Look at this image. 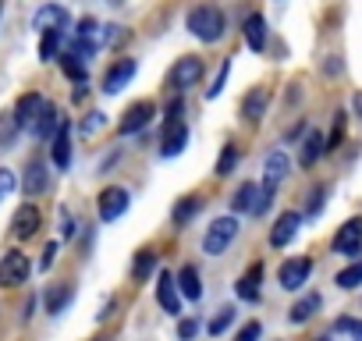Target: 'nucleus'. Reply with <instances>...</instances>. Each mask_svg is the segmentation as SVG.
Listing matches in <instances>:
<instances>
[{
  "label": "nucleus",
  "instance_id": "nucleus-41",
  "mask_svg": "<svg viewBox=\"0 0 362 341\" xmlns=\"http://www.w3.org/2000/svg\"><path fill=\"white\" fill-rule=\"evenodd\" d=\"M181 110H185V103H181V100H170V107H167V125H174V121H181Z\"/></svg>",
  "mask_w": 362,
  "mask_h": 341
},
{
  "label": "nucleus",
  "instance_id": "nucleus-16",
  "mask_svg": "<svg viewBox=\"0 0 362 341\" xmlns=\"http://www.w3.org/2000/svg\"><path fill=\"white\" fill-rule=\"evenodd\" d=\"M174 284H177V295H185V299H192V302L203 299V277H199V270H196L192 263H185V267L177 270Z\"/></svg>",
  "mask_w": 362,
  "mask_h": 341
},
{
  "label": "nucleus",
  "instance_id": "nucleus-39",
  "mask_svg": "<svg viewBox=\"0 0 362 341\" xmlns=\"http://www.w3.org/2000/svg\"><path fill=\"white\" fill-rule=\"evenodd\" d=\"M334 327H337V330H344V334H351L355 341H362V320H348V316H341Z\"/></svg>",
  "mask_w": 362,
  "mask_h": 341
},
{
  "label": "nucleus",
  "instance_id": "nucleus-38",
  "mask_svg": "<svg viewBox=\"0 0 362 341\" xmlns=\"http://www.w3.org/2000/svg\"><path fill=\"white\" fill-rule=\"evenodd\" d=\"M259 334H263V323H259V320H249V323L235 334V341H259Z\"/></svg>",
  "mask_w": 362,
  "mask_h": 341
},
{
  "label": "nucleus",
  "instance_id": "nucleus-28",
  "mask_svg": "<svg viewBox=\"0 0 362 341\" xmlns=\"http://www.w3.org/2000/svg\"><path fill=\"white\" fill-rule=\"evenodd\" d=\"M199 207H203V203H199L196 196H185V200L174 207V224H189V221L199 214Z\"/></svg>",
  "mask_w": 362,
  "mask_h": 341
},
{
  "label": "nucleus",
  "instance_id": "nucleus-49",
  "mask_svg": "<svg viewBox=\"0 0 362 341\" xmlns=\"http://www.w3.org/2000/svg\"><path fill=\"white\" fill-rule=\"evenodd\" d=\"M320 341H330V337H320Z\"/></svg>",
  "mask_w": 362,
  "mask_h": 341
},
{
  "label": "nucleus",
  "instance_id": "nucleus-6",
  "mask_svg": "<svg viewBox=\"0 0 362 341\" xmlns=\"http://www.w3.org/2000/svg\"><path fill=\"white\" fill-rule=\"evenodd\" d=\"M309 274H313V260H309V256H295V260H284V263H281L277 281H281L284 291H298V288L309 281Z\"/></svg>",
  "mask_w": 362,
  "mask_h": 341
},
{
  "label": "nucleus",
  "instance_id": "nucleus-31",
  "mask_svg": "<svg viewBox=\"0 0 362 341\" xmlns=\"http://www.w3.org/2000/svg\"><path fill=\"white\" fill-rule=\"evenodd\" d=\"M235 163H238V146H224L221 149V156H217V175L224 178V175H231V170H235Z\"/></svg>",
  "mask_w": 362,
  "mask_h": 341
},
{
  "label": "nucleus",
  "instance_id": "nucleus-13",
  "mask_svg": "<svg viewBox=\"0 0 362 341\" xmlns=\"http://www.w3.org/2000/svg\"><path fill=\"white\" fill-rule=\"evenodd\" d=\"M298 228H302V214H295V210L281 214L277 224H274V231H270V245H274V249H284V245L298 235Z\"/></svg>",
  "mask_w": 362,
  "mask_h": 341
},
{
  "label": "nucleus",
  "instance_id": "nucleus-33",
  "mask_svg": "<svg viewBox=\"0 0 362 341\" xmlns=\"http://www.w3.org/2000/svg\"><path fill=\"white\" fill-rule=\"evenodd\" d=\"M231 323H235V309H231V306H224V309L214 316V323H210V334H214V337H221V334H224Z\"/></svg>",
  "mask_w": 362,
  "mask_h": 341
},
{
  "label": "nucleus",
  "instance_id": "nucleus-14",
  "mask_svg": "<svg viewBox=\"0 0 362 341\" xmlns=\"http://www.w3.org/2000/svg\"><path fill=\"white\" fill-rule=\"evenodd\" d=\"M43 107H47V100H43L40 93H25V96L18 100V107H15V121H18L22 128H29V132H33V125L40 121Z\"/></svg>",
  "mask_w": 362,
  "mask_h": 341
},
{
  "label": "nucleus",
  "instance_id": "nucleus-12",
  "mask_svg": "<svg viewBox=\"0 0 362 341\" xmlns=\"http://www.w3.org/2000/svg\"><path fill=\"white\" fill-rule=\"evenodd\" d=\"M40 224H43V217H40V210H36L33 203H22V207L15 210V221H11V231H15V238H33V235L40 231Z\"/></svg>",
  "mask_w": 362,
  "mask_h": 341
},
{
  "label": "nucleus",
  "instance_id": "nucleus-34",
  "mask_svg": "<svg viewBox=\"0 0 362 341\" xmlns=\"http://www.w3.org/2000/svg\"><path fill=\"white\" fill-rule=\"evenodd\" d=\"M199 327H203L199 316H185V320L177 323V341H192V337L199 334Z\"/></svg>",
  "mask_w": 362,
  "mask_h": 341
},
{
  "label": "nucleus",
  "instance_id": "nucleus-35",
  "mask_svg": "<svg viewBox=\"0 0 362 341\" xmlns=\"http://www.w3.org/2000/svg\"><path fill=\"white\" fill-rule=\"evenodd\" d=\"M15 185H18V178H15V170H8V167H0V203H4L11 192H15Z\"/></svg>",
  "mask_w": 362,
  "mask_h": 341
},
{
  "label": "nucleus",
  "instance_id": "nucleus-19",
  "mask_svg": "<svg viewBox=\"0 0 362 341\" xmlns=\"http://www.w3.org/2000/svg\"><path fill=\"white\" fill-rule=\"evenodd\" d=\"M259 281H263V263H252V267L238 277V284H235L238 299H245V302H259Z\"/></svg>",
  "mask_w": 362,
  "mask_h": 341
},
{
  "label": "nucleus",
  "instance_id": "nucleus-11",
  "mask_svg": "<svg viewBox=\"0 0 362 341\" xmlns=\"http://www.w3.org/2000/svg\"><path fill=\"white\" fill-rule=\"evenodd\" d=\"M284 175H288V156H284V149H270L267 160H263V189H267V192H277V185L284 182Z\"/></svg>",
  "mask_w": 362,
  "mask_h": 341
},
{
  "label": "nucleus",
  "instance_id": "nucleus-26",
  "mask_svg": "<svg viewBox=\"0 0 362 341\" xmlns=\"http://www.w3.org/2000/svg\"><path fill=\"white\" fill-rule=\"evenodd\" d=\"M54 125H61V117H57V107L47 103L43 114H40V121L33 125V135H36V139H50V135H54Z\"/></svg>",
  "mask_w": 362,
  "mask_h": 341
},
{
  "label": "nucleus",
  "instance_id": "nucleus-37",
  "mask_svg": "<svg viewBox=\"0 0 362 341\" xmlns=\"http://www.w3.org/2000/svg\"><path fill=\"white\" fill-rule=\"evenodd\" d=\"M341 139H344V114L337 110V121H334V132H330V139H323V149H337V146H341Z\"/></svg>",
  "mask_w": 362,
  "mask_h": 341
},
{
  "label": "nucleus",
  "instance_id": "nucleus-44",
  "mask_svg": "<svg viewBox=\"0 0 362 341\" xmlns=\"http://www.w3.org/2000/svg\"><path fill=\"white\" fill-rule=\"evenodd\" d=\"M323 196H327V192H323V189H316V192H313V196H309V200H313V203H309V217H316V214H320V210H323Z\"/></svg>",
  "mask_w": 362,
  "mask_h": 341
},
{
  "label": "nucleus",
  "instance_id": "nucleus-40",
  "mask_svg": "<svg viewBox=\"0 0 362 341\" xmlns=\"http://www.w3.org/2000/svg\"><path fill=\"white\" fill-rule=\"evenodd\" d=\"M57 253H61V242H47V249H43V260H40V267H43V270H50V267H54V260H57Z\"/></svg>",
  "mask_w": 362,
  "mask_h": 341
},
{
  "label": "nucleus",
  "instance_id": "nucleus-21",
  "mask_svg": "<svg viewBox=\"0 0 362 341\" xmlns=\"http://www.w3.org/2000/svg\"><path fill=\"white\" fill-rule=\"evenodd\" d=\"M68 132H71V125H68V121H61V125H57V135H54V146H50L54 167H61V170L71 163V142H68Z\"/></svg>",
  "mask_w": 362,
  "mask_h": 341
},
{
  "label": "nucleus",
  "instance_id": "nucleus-5",
  "mask_svg": "<svg viewBox=\"0 0 362 341\" xmlns=\"http://www.w3.org/2000/svg\"><path fill=\"white\" fill-rule=\"evenodd\" d=\"M128 203H132L128 189H121V185H110V189H103V192H100V200H96L100 221H103V224L117 221V217H121V214L128 210Z\"/></svg>",
  "mask_w": 362,
  "mask_h": 341
},
{
  "label": "nucleus",
  "instance_id": "nucleus-25",
  "mask_svg": "<svg viewBox=\"0 0 362 341\" xmlns=\"http://www.w3.org/2000/svg\"><path fill=\"white\" fill-rule=\"evenodd\" d=\"M320 153H323V135H320V132H309V135H305V142H302L298 163H302V167H313V163L320 160Z\"/></svg>",
  "mask_w": 362,
  "mask_h": 341
},
{
  "label": "nucleus",
  "instance_id": "nucleus-22",
  "mask_svg": "<svg viewBox=\"0 0 362 341\" xmlns=\"http://www.w3.org/2000/svg\"><path fill=\"white\" fill-rule=\"evenodd\" d=\"M47 182H50V170H47V163H29L25 167V182H22V189H25V196H40L43 189H47Z\"/></svg>",
  "mask_w": 362,
  "mask_h": 341
},
{
  "label": "nucleus",
  "instance_id": "nucleus-29",
  "mask_svg": "<svg viewBox=\"0 0 362 341\" xmlns=\"http://www.w3.org/2000/svg\"><path fill=\"white\" fill-rule=\"evenodd\" d=\"M61 68H64V75H68L75 86H86V68H82V61H78V57L64 54V57H61Z\"/></svg>",
  "mask_w": 362,
  "mask_h": 341
},
{
  "label": "nucleus",
  "instance_id": "nucleus-45",
  "mask_svg": "<svg viewBox=\"0 0 362 341\" xmlns=\"http://www.w3.org/2000/svg\"><path fill=\"white\" fill-rule=\"evenodd\" d=\"M114 309H117V299H107V302H103V309L96 313V320H100V323H103V320H110V316H114Z\"/></svg>",
  "mask_w": 362,
  "mask_h": 341
},
{
  "label": "nucleus",
  "instance_id": "nucleus-17",
  "mask_svg": "<svg viewBox=\"0 0 362 341\" xmlns=\"http://www.w3.org/2000/svg\"><path fill=\"white\" fill-rule=\"evenodd\" d=\"M33 25H36V29H43V33H61V29L68 25V11H64L61 4H47V8H40V11H36Z\"/></svg>",
  "mask_w": 362,
  "mask_h": 341
},
{
  "label": "nucleus",
  "instance_id": "nucleus-7",
  "mask_svg": "<svg viewBox=\"0 0 362 341\" xmlns=\"http://www.w3.org/2000/svg\"><path fill=\"white\" fill-rule=\"evenodd\" d=\"M362 249V217H351V221H344L341 228H337V235H334V253L337 256H355Z\"/></svg>",
  "mask_w": 362,
  "mask_h": 341
},
{
  "label": "nucleus",
  "instance_id": "nucleus-24",
  "mask_svg": "<svg viewBox=\"0 0 362 341\" xmlns=\"http://www.w3.org/2000/svg\"><path fill=\"white\" fill-rule=\"evenodd\" d=\"M320 306H323V299L313 291V295H305V299H298L295 306H291V323H305V320H313L316 313H320Z\"/></svg>",
  "mask_w": 362,
  "mask_h": 341
},
{
  "label": "nucleus",
  "instance_id": "nucleus-9",
  "mask_svg": "<svg viewBox=\"0 0 362 341\" xmlns=\"http://www.w3.org/2000/svg\"><path fill=\"white\" fill-rule=\"evenodd\" d=\"M153 114H156V107H153L149 100H139V103H132V107L124 110V117L117 121V132H121V135H135V132H142V128L153 121Z\"/></svg>",
  "mask_w": 362,
  "mask_h": 341
},
{
  "label": "nucleus",
  "instance_id": "nucleus-50",
  "mask_svg": "<svg viewBox=\"0 0 362 341\" xmlns=\"http://www.w3.org/2000/svg\"><path fill=\"white\" fill-rule=\"evenodd\" d=\"M96 341H100V337H96Z\"/></svg>",
  "mask_w": 362,
  "mask_h": 341
},
{
  "label": "nucleus",
  "instance_id": "nucleus-4",
  "mask_svg": "<svg viewBox=\"0 0 362 341\" xmlns=\"http://www.w3.org/2000/svg\"><path fill=\"white\" fill-rule=\"evenodd\" d=\"M29 256L25 253H18V249H11V253H4V260H0V288H18V284H25V277H29Z\"/></svg>",
  "mask_w": 362,
  "mask_h": 341
},
{
  "label": "nucleus",
  "instance_id": "nucleus-32",
  "mask_svg": "<svg viewBox=\"0 0 362 341\" xmlns=\"http://www.w3.org/2000/svg\"><path fill=\"white\" fill-rule=\"evenodd\" d=\"M61 50V33H43V43H40V61H54Z\"/></svg>",
  "mask_w": 362,
  "mask_h": 341
},
{
  "label": "nucleus",
  "instance_id": "nucleus-3",
  "mask_svg": "<svg viewBox=\"0 0 362 341\" xmlns=\"http://www.w3.org/2000/svg\"><path fill=\"white\" fill-rule=\"evenodd\" d=\"M238 238V221L235 217H217L210 228H206V238H203V249L210 256H221L231 242Z\"/></svg>",
  "mask_w": 362,
  "mask_h": 341
},
{
  "label": "nucleus",
  "instance_id": "nucleus-10",
  "mask_svg": "<svg viewBox=\"0 0 362 341\" xmlns=\"http://www.w3.org/2000/svg\"><path fill=\"white\" fill-rule=\"evenodd\" d=\"M156 302L167 316H177L181 313V295H177V284H174V274L170 270H160L156 274Z\"/></svg>",
  "mask_w": 362,
  "mask_h": 341
},
{
  "label": "nucleus",
  "instance_id": "nucleus-20",
  "mask_svg": "<svg viewBox=\"0 0 362 341\" xmlns=\"http://www.w3.org/2000/svg\"><path fill=\"white\" fill-rule=\"evenodd\" d=\"M71 295H75V288L64 281V284H50L47 288V295H43V306H47V313L50 316H57V313H64L68 306H71Z\"/></svg>",
  "mask_w": 362,
  "mask_h": 341
},
{
  "label": "nucleus",
  "instance_id": "nucleus-48",
  "mask_svg": "<svg viewBox=\"0 0 362 341\" xmlns=\"http://www.w3.org/2000/svg\"><path fill=\"white\" fill-rule=\"evenodd\" d=\"M110 4H124V0H110Z\"/></svg>",
  "mask_w": 362,
  "mask_h": 341
},
{
  "label": "nucleus",
  "instance_id": "nucleus-36",
  "mask_svg": "<svg viewBox=\"0 0 362 341\" xmlns=\"http://www.w3.org/2000/svg\"><path fill=\"white\" fill-rule=\"evenodd\" d=\"M228 75H231V61H224V64H221V71H217V79H214V86L206 89V96H210V100H217V96H221V89H224V82H228Z\"/></svg>",
  "mask_w": 362,
  "mask_h": 341
},
{
  "label": "nucleus",
  "instance_id": "nucleus-43",
  "mask_svg": "<svg viewBox=\"0 0 362 341\" xmlns=\"http://www.w3.org/2000/svg\"><path fill=\"white\" fill-rule=\"evenodd\" d=\"M100 125H103V114H100V110H93V114L82 121V132H96Z\"/></svg>",
  "mask_w": 362,
  "mask_h": 341
},
{
  "label": "nucleus",
  "instance_id": "nucleus-1",
  "mask_svg": "<svg viewBox=\"0 0 362 341\" xmlns=\"http://www.w3.org/2000/svg\"><path fill=\"white\" fill-rule=\"evenodd\" d=\"M185 25H189V33H192V36H199L203 43H217V40L224 36V29H228V18H224V11H221V8L203 4V8L189 11Z\"/></svg>",
  "mask_w": 362,
  "mask_h": 341
},
{
  "label": "nucleus",
  "instance_id": "nucleus-23",
  "mask_svg": "<svg viewBox=\"0 0 362 341\" xmlns=\"http://www.w3.org/2000/svg\"><path fill=\"white\" fill-rule=\"evenodd\" d=\"M245 43H249V50H256V54L267 50V22H263V15H249V18H245Z\"/></svg>",
  "mask_w": 362,
  "mask_h": 341
},
{
  "label": "nucleus",
  "instance_id": "nucleus-30",
  "mask_svg": "<svg viewBox=\"0 0 362 341\" xmlns=\"http://www.w3.org/2000/svg\"><path fill=\"white\" fill-rule=\"evenodd\" d=\"M358 284H362V260H355L351 267L337 274V288H358Z\"/></svg>",
  "mask_w": 362,
  "mask_h": 341
},
{
  "label": "nucleus",
  "instance_id": "nucleus-46",
  "mask_svg": "<svg viewBox=\"0 0 362 341\" xmlns=\"http://www.w3.org/2000/svg\"><path fill=\"white\" fill-rule=\"evenodd\" d=\"M33 306H36V299H25V309H22V320H29V316H33Z\"/></svg>",
  "mask_w": 362,
  "mask_h": 341
},
{
  "label": "nucleus",
  "instance_id": "nucleus-8",
  "mask_svg": "<svg viewBox=\"0 0 362 341\" xmlns=\"http://www.w3.org/2000/svg\"><path fill=\"white\" fill-rule=\"evenodd\" d=\"M135 71H139L135 57H121V61H114V64L107 68V75H103V93H107V96L121 93V89L132 82V75H135Z\"/></svg>",
  "mask_w": 362,
  "mask_h": 341
},
{
  "label": "nucleus",
  "instance_id": "nucleus-42",
  "mask_svg": "<svg viewBox=\"0 0 362 341\" xmlns=\"http://www.w3.org/2000/svg\"><path fill=\"white\" fill-rule=\"evenodd\" d=\"M71 235H75V221L68 210H61V238H71Z\"/></svg>",
  "mask_w": 362,
  "mask_h": 341
},
{
  "label": "nucleus",
  "instance_id": "nucleus-27",
  "mask_svg": "<svg viewBox=\"0 0 362 341\" xmlns=\"http://www.w3.org/2000/svg\"><path fill=\"white\" fill-rule=\"evenodd\" d=\"M156 270V253L153 249H142V253H135V263H132V277L135 281H146L149 274Z\"/></svg>",
  "mask_w": 362,
  "mask_h": 341
},
{
  "label": "nucleus",
  "instance_id": "nucleus-47",
  "mask_svg": "<svg viewBox=\"0 0 362 341\" xmlns=\"http://www.w3.org/2000/svg\"><path fill=\"white\" fill-rule=\"evenodd\" d=\"M351 107H355V114L362 117V93H355V96H351Z\"/></svg>",
  "mask_w": 362,
  "mask_h": 341
},
{
  "label": "nucleus",
  "instance_id": "nucleus-2",
  "mask_svg": "<svg viewBox=\"0 0 362 341\" xmlns=\"http://www.w3.org/2000/svg\"><path fill=\"white\" fill-rule=\"evenodd\" d=\"M199 79H203V61H199V57H177V61L170 64V71H167V86H170L174 93L192 89Z\"/></svg>",
  "mask_w": 362,
  "mask_h": 341
},
{
  "label": "nucleus",
  "instance_id": "nucleus-15",
  "mask_svg": "<svg viewBox=\"0 0 362 341\" xmlns=\"http://www.w3.org/2000/svg\"><path fill=\"white\" fill-rule=\"evenodd\" d=\"M185 146H189V128H185V121H174V125H167V128H163L160 156H177Z\"/></svg>",
  "mask_w": 362,
  "mask_h": 341
},
{
  "label": "nucleus",
  "instance_id": "nucleus-18",
  "mask_svg": "<svg viewBox=\"0 0 362 341\" xmlns=\"http://www.w3.org/2000/svg\"><path fill=\"white\" fill-rule=\"evenodd\" d=\"M267 107H270V93L259 86V89H252V93H245V100H242V117L245 121H263V114H267Z\"/></svg>",
  "mask_w": 362,
  "mask_h": 341
}]
</instances>
